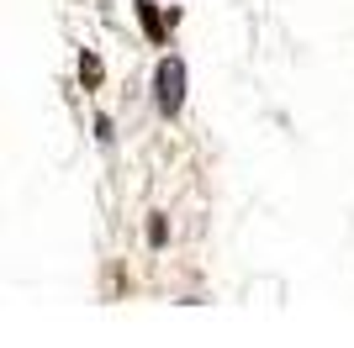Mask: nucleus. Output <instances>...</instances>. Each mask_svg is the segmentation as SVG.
Segmentation results:
<instances>
[{
    "mask_svg": "<svg viewBox=\"0 0 354 348\" xmlns=\"http://www.w3.org/2000/svg\"><path fill=\"white\" fill-rule=\"evenodd\" d=\"M138 11H143V27L153 32V37H159V16H153V6H148V0H143V6H138Z\"/></svg>",
    "mask_w": 354,
    "mask_h": 348,
    "instance_id": "nucleus-2",
    "label": "nucleus"
},
{
    "mask_svg": "<svg viewBox=\"0 0 354 348\" xmlns=\"http://www.w3.org/2000/svg\"><path fill=\"white\" fill-rule=\"evenodd\" d=\"M180 101H185V69H180V58H164L159 64V106L175 116Z\"/></svg>",
    "mask_w": 354,
    "mask_h": 348,
    "instance_id": "nucleus-1",
    "label": "nucleus"
}]
</instances>
